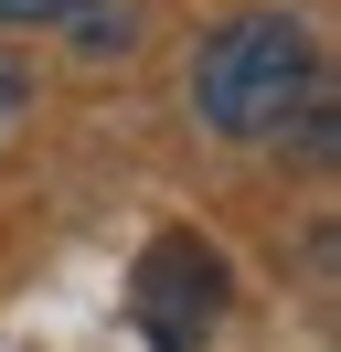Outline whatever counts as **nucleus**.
<instances>
[{
  "label": "nucleus",
  "instance_id": "20e7f679",
  "mask_svg": "<svg viewBox=\"0 0 341 352\" xmlns=\"http://www.w3.org/2000/svg\"><path fill=\"white\" fill-rule=\"evenodd\" d=\"M21 96H32V75H21V65H0V129L21 118Z\"/></svg>",
  "mask_w": 341,
  "mask_h": 352
},
{
  "label": "nucleus",
  "instance_id": "7ed1b4c3",
  "mask_svg": "<svg viewBox=\"0 0 341 352\" xmlns=\"http://www.w3.org/2000/svg\"><path fill=\"white\" fill-rule=\"evenodd\" d=\"M54 32L85 54V65H118V54L139 43V11H128V0H64V11H54Z\"/></svg>",
  "mask_w": 341,
  "mask_h": 352
},
{
  "label": "nucleus",
  "instance_id": "f257e3e1",
  "mask_svg": "<svg viewBox=\"0 0 341 352\" xmlns=\"http://www.w3.org/2000/svg\"><path fill=\"white\" fill-rule=\"evenodd\" d=\"M309 86H320V43L288 11H245V22L203 32V54H192V118L213 139H267Z\"/></svg>",
  "mask_w": 341,
  "mask_h": 352
},
{
  "label": "nucleus",
  "instance_id": "39448f33",
  "mask_svg": "<svg viewBox=\"0 0 341 352\" xmlns=\"http://www.w3.org/2000/svg\"><path fill=\"white\" fill-rule=\"evenodd\" d=\"M54 11H64V0H0V22H21V32H32V22H54Z\"/></svg>",
  "mask_w": 341,
  "mask_h": 352
},
{
  "label": "nucleus",
  "instance_id": "f03ea898",
  "mask_svg": "<svg viewBox=\"0 0 341 352\" xmlns=\"http://www.w3.org/2000/svg\"><path fill=\"white\" fill-rule=\"evenodd\" d=\"M213 299H224V267H213L192 235L149 245V267H139V309H149V331H160V352H192V342H203Z\"/></svg>",
  "mask_w": 341,
  "mask_h": 352
}]
</instances>
